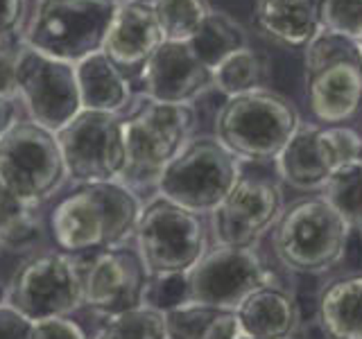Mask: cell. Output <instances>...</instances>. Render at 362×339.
Segmentation results:
<instances>
[{"label": "cell", "instance_id": "1", "mask_svg": "<svg viewBox=\"0 0 362 339\" xmlns=\"http://www.w3.org/2000/svg\"><path fill=\"white\" fill-rule=\"evenodd\" d=\"M136 192L120 181L79 184L50 215V233L64 254L82 256L124 246L141 218Z\"/></svg>", "mask_w": 362, "mask_h": 339}, {"label": "cell", "instance_id": "2", "mask_svg": "<svg viewBox=\"0 0 362 339\" xmlns=\"http://www.w3.org/2000/svg\"><path fill=\"white\" fill-rule=\"evenodd\" d=\"M197 113L190 105H163L141 95L124 116V170L120 184L136 188L156 186L168 163L190 143Z\"/></svg>", "mask_w": 362, "mask_h": 339}, {"label": "cell", "instance_id": "3", "mask_svg": "<svg viewBox=\"0 0 362 339\" xmlns=\"http://www.w3.org/2000/svg\"><path fill=\"white\" fill-rule=\"evenodd\" d=\"M299 124V111L288 97L258 88L226 97L215 116V138L238 161H276Z\"/></svg>", "mask_w": 362, "mask_h": 339}, {"label": "cell", "instance_id": "4", "mask_svg": "<svg viewBox=\"0 0 362 339\" xmlns=\"http://www.w3.org/2000/svg\"><path fill=\"white\" fill-rule=\"evenodd\" d=\"M118 0H39L21 39L32 50L79 64L102 52Z\"/></svg>", "mask_w": 362, "mask_h": 339}, {"label": "cell", "instance_id": "5", "mask_svg": "<svg viewBox=\"0 0 362 339\" xmlns=\"http://www.w3.org/2000/svg\"><path fill=\"white\" fill-rule=\"evenodd\" d=\"M305 97L320 124H344L362 109L360 45L331 32H320L303 48Z\"/></svg>", "mask_w": 362, "mask_h": 339}, {"label": "cell", "instance_id": "6", "mask_svg": "<svg viewBox=\"0 0 362 339\" xmlns=\"http://www.w3.org/2000/svg\"><path fill=\"white\" fill-rule=\"evenodd\" d=\"M351 229L322 195L294 201L274 226V254L299 274H324L344 258Z\"/></svg>", "mask_w": 362, "mask_h": 339}, {"label": "cell", "instance_id": "7", "mask_svg": "<svg viewBox=\"0 0 362 339\" xmlns=\"http://www.w3.org/2000/svg\"><path fill=\"white\" fill-rule=\"evenodd\" d=\"M240 177V161L215 136H192L158 177L156 190L177 206L204 215L220 206Z\"/></svg>", "mask_w": 362, "mask_h": 339}, {"label": "cell", "instance_id": "8", "mask_svg": "<svg viewBox=\"0 0 362 339\" xmlns=\"http://www.w3.org/2000/svg\"><path fill=\"white\" fill-rule=\"evenodd\" d=\"M68 177L57 133L34 120H14L0 133V184L39 208Z\"/></svg>", "mask_w": 362, "mask_h": 339}, {"label": "cell", "instance_id": "9", "mask_svg": "<svg viewBox=\"0 0 362 339\" xmlns=\"http://www.w3.org/2000/svg\"><path fill=\"white\" fill-rule=\"evenodd\" d=\"M136 242L150 276L188 274L209 249V233L202 215L154 197L141 208Z\"/></svg>", "mask_w": 362, "mask_h": 339}, {"label": "cell", "instance_id": "10", "mask_svg": "<svg viewBox=\"0 0 362 339\" xmlns=\"http://www.w3.org/2000/svg\"><path fill=\"white\" fill-rule=\"evenodd\" d=\"M5 303L34 323L73 314L84 305L79 260L64 251L25 260L11 276Z\"/></svg>", "mask_w": 362, "mask_h": 339}, {"label": "cell", "instance_id": "11", "mask_svg": "<svg viewBox=\"0 0 362 339\" xmlns=\"http://www.w3.org/2000/svg\"><path fill=\"white\" fill-rule=\"evenodd\" d=\"M362 136L346 124H299L276 156L279 177L294 190L322 192L337 170L360 163Z\"/></svg>", "mask_w": 362, "mask_h": 339}, {"label": "cell", "instance_id": "12", "mask_svg": "<svg viewBox=\"0 0 362 339\" xmlns=\"http://www.w3.org/2000/svg\"><path fill=\"white\" fill-rule=\"evenodd\" d=\"M57 141L66 172L77 184L120 181L127 158L122 113L82 109L57 131Z\"/></svg>", "mask_w": 362, "mask_h": 339}, {"label": "cell", "instance_id": "13", "mask_svg": "<svg viewBox=\"0 0 362 339\" xmlns=\"http://www.w3.org/2000/svg\"><path fill=\"white\" fill-rule=\"evenodd\" d=\"M188 303L235 310L249 294L272 285V274L254 246L215 244L188 271Z\"/></svg>", "mask_w": 362, "mask_h": 339}, {"label": "cell", "instance_id": "14", "mask_svg": "<svg viewBox=\"0 0 362 339\" xmlns=\"http://www.w3.org/2000/svg\"><path fill=\"white\" fill-rule=\"evenodd\" d=\"M16 90L32 120L54 133L82 111L75 64L32 50L25 43L16 61Z\"/></svg>", "mask_w": 362, "mask_h": 339}, {"label": "cell", "instance_id": "15", "mask_svg": "<svg viewBox=\"0 0 362 339\" xmlns=\"http://www.w3.org/2000/svg\"><path fill=\"white\" fill-rule=\"evenodd\" d=\"M283 210V190L274 179L243 174L226 199L211 213L215 242L256 246L260 237L276 226Z\"/></svg>", "mask_w": 362, "mask_h": 339}, {"label": "cell", "instance_id": "16", "mask_svg": "<svg viewBox=\"0 0 362 339\" xmlns=\"http://www.w3.org/2000/svg\"><path fill=\"white\" fill-rule=\"evenodd\" d=\"M82 278L84 305L90 312L111 319L141 308L150 274L136 249L113 246L93 254L82 267Z\"/></svg>", "mask_w": 362, "mask_h": 339}, {"label": "cell", "instance_id": "17", "mask_svg": "<svg viewBox=\"0 0 362 339\" xmlns=\"http://www.w3.org/2000/svg\"><path fill=\"white\" fill-rule=\"evenodd\" d=\"M141 95L163 105H190L213 88V71L204 66L188 43L163 41L139 77Z\"/></svg>", "mask_w": 362, "mask_h": 339}, {"label": "cell", "instance_id": "18", "mask_svg": "<svg viewBox=\"0 0 362 339\" xmlns=\"http://www.w3.org/2000/svg\"><path fill=\"white\" fill-rule=\"evenodd\" d=\"M161 43L163 34L152 5L118 3L102 52L136 88L145 64Z\"/></svg>", "mask_w": 362, "mask_h": 339}, {"label": "cell", "instance_id": "19", "mask_svg": "<svg viewBox=\"0 0 362 339\" xmlns=\"http://www.w3.org/2000/svg\"><path fill=\"white\" fill-rule=\"evenodd\" d=\"M243 335L254 339H290L299 321L297 303L279 285H265L235 308Z\"/></svg>", "mask_w": 362, "mask_h": 339}, {"label": "cell", "instance_id": "20", "mask_svg": "<svg viewBox=\"0 0 362 339\" xmlns=\"http://www.w3.org/2000/svg\"><path fill=\"white\" fill-rule=\"evenodd\" d=\"M254 23L263 37L288 48H305L322 32L315 0H256Z\"/></svg>", "mask_w": 362, "mask_h": 339}, {"label": "cell", "instance_id": "21", "mask_svg": "<svg viewBox=\"0 0 362 339\" xmlns=\"http://www.w3.org/2000/svg\"><path fill=\"white\" fill-rule=\"evenodd\" d=\"M82 109L122 113L129 107L134 88L105 52H95L75 64Z\"/></svg>", "mask_w": 362, "mask_h": 339}, {"label": "cell", "instance_id": "22", "mask_svg": "<svg viewBox=\"0 0 362 339\" xmlns=\"http://www.w3.org/2000/svg\"><path fill=\"white\" fill-rule=\"evenodd\" d=\"M317 314L328 339H362V276H344L326 285Z\"/></svg>", "mask_w": 362, "mask_h": 339}, {"label": "cell", "instance_id": "23", "mask_svg": "<svg viewBox=\"0 0 362 339\" xmlns=\"http://www.w3.org/2000/svg\"><path fill=\"white\" fill-rule=\"evenodd\" d=\"M165 316L168 339H240L243 328L235 310L184 303Z\"/></svg>", "mask_w": 362, "mask_h": 339}, {"label": "cell", "instance_id": "24", "mask_svg": "<svg viewBox=\"0 0 362 339\" xmlns=\"http://www.w3.org/2000/svg\"><path fill=\"white\" fill-rule=\"evenodd\" d=\"M190 50L197 54V59L215 71L224 59L247 45V34L235 18L224 11H209L206 18L195 32V37L188 41Z\"/></svg>", "mask_w": 362, "mask_h": 339}, {"label": "cell", "instance_id": "25", "mask_svg": "<svg viewBox=\"0 0 362 339\" xmlns=\"http://www.w3.org/2000/svg\"><path fill=\"white\" fill-rule=\"evenodd\" d=\"M267 79L269 59L263 52L245 45L243 50L233 52L213 71V88H218L226 97H233L265 88Z\"/></svg>", "mask_w": 362, "mask_h": 339}, {"label": "cell", "instance_id": "26", "mask_svg": "<svg viewBox=\"0 0 362 339\" xmlns=\"http://www.w3.org/2000/svg\"><path fill=\"white\" fill-rule=\"evenodd\" d=\"M163 41L188 43L209 14L206 0H156L152 5Z\"/></svg>", "mask_w": 362, "mask_h": 339}, {"label": "cell", "instance_id": "27", "mask_svg": "<svg viewBox=\"0 0 362 339\" xmlns=\"http://www.w3.org/2000/svg\"><path fill=\"white\" fill-rule=\"evenodd\" d=\"M322 197L339 213L351 231H362V163L337 170L324 186Z\"/></svg>", "mask_w": 362, "mask_h": 339}, {"label": "cell", "instance_id": "28", "mask_svg": "<svg viewBox=\"0 0 362 339\" xmlns=\"http://www.w3.org/2000/svg\"><path fill=\"white\" fill-rule=\"evenodd\" d=\"M34 210L0 184V244L18 249L39 240L41 224Z\"/></svg>", "mask_w": 362, "mask_h": 339}, {"label": "cell", "instance_id": "29", "mask_svg": "<svg viewBox=\"0 0 362 339\" xmlns=\"http://www.w3.org/2000/svg\"><path fill=\"white\" fill-rule=\"evenodd\" d=\"M93 339H168L163 312L141 305L132 312L111 316Z\"/></svg>", "mask_w": 362, "mask_h": 339}, {"label": "cell", "instance_id": "30", "mask_svg": "<svg viewBox=\"0 0 362 339\" xmlns=\"http://www.w3.org/2000/svg\"><path fill=\"white\" fill-rule=\"evenodd\" d=\"M315 11L322 32L356 43L362 39V0H315Z\"/></svg>", "mask_w": 362, "mask_h": 339}, {"label": "cell", "instance_id": "31", "mask_svg": "<svg viewBox=\"0 0 362 339\" xmlns=\"http://www.w3.org/2000/svg\"><path fill=\"white\" fill-rule=\"evenodd\" d=\"M184 303H188V276L186 274L150 276L145 287L143 305L165 314Z\"/></svg>", "mask_w": 362, "mask_h": 339}, {"label": "cell", "instance_id": "32", "mask_svg": "<svg viewBox=\"0 0 362 339\" xmlns=\"http://www.w3.org/2000/svg\"><path fill=\"white\" fill-rule=\"evenodd\" d=\"M23 48V39L0 41V100L14 102L16 90V61Z\"/></svg>", "mask_w": 362, "mask_h": 339}, {"label": "cell", "instance_id": "33", "mask_svg": "<svg viewBox=\"0 0 362 339\" xmlns=\"http://www.w3.org/2000/svg\"><path fill=\"white\" fill-rule=\"evenodd\" d=\"M25 0H0V41L21 39L25 28Z\"/></svg>", "mask_w": 362, "mask_h": 339}, {"label": "cell", "instance_id": "34", "mask_svg": "<svg viewBox=\"0 0 362 339\" xmlns=\"http://www.w3.org/2000/svg\"><path fill=\"white\" fill-rule=\"evenodd\" d=\"M32 339H86V335L77 323L64 316V319L37 321L32 328Z\"/></svg>", "mask_w": 362, "mask_h": 339}, {"label": "cell", "instance_id": "35", "mask_svg": "<svg viewBox=\"0 0 362 339\" xmlns=\"http://www.w3.org/2000/svg\"><path fill=\"white\" fill-rule=\"evenodd\" d=\"M34 321L23 316L11 305H0V339H32Z\"/></svg>", "mask_w": 362, "mask_h": 339}, {"label": "cell", "instance_id": "36", "mask_svg": "<svg viewBox=\"0 0 362 339\" xmlns=\"http://www.w3.org/2000/svg\"><path fill=\"white\" fill-rule=\"evenodd\" d=\"M14 122V102L0 100V133Z\"/></svg>", "mask_w": 362, "mask_h": 339}, {"label": "cell", "instance_id": "37", "mask_svg": "<svg viewBox=\"0 0 362 339\" xmlns=\"http://www.w3.org/2000/svg\"><path fill=\"white\" fill-rule=\"evenodd\" d=\"M118 3H136V5H154L156 0H118Z\"/></svg>", "mask_w": 362, "mask_h": 339}, {"label": "cell", "instance_id": "38", "mask_svg": "<svg viewBox=\"0 0 362 339\" xmlns=\"http://www.w3.org/2000/svg\"><path fill=\"white\" fill-rule=\"evenodd\" d=\"M5 299H7V292L3 285H0V305H5Z\"/></svg>", "mask_w": 362, "mask_h": 339}, {"label": "cell", "instance_id": "39", "mask_svg": "<svg viewBox=\"0 0 362 339\" xmlns=\"http://www.w3.org/2000/svg\"><path fill=\"white\" fill-rule=\"evenodd\" d=\"M358 45H360V54H362V39L358 41Z\"/></svg>", "mask_w": 362, "mask_h": 339}, {"label": "cell", "instance_id": "40", "mask_svg": "<svg viewBox=\"0 0 362 339\" xmlns=\"http://www.w3.org/2000/svg\"><path fill=\"white\" fill-rule=\"evenodd\" d=\"M240 339H254V337H247V335H243V337H240Z\"/></svg>", "mask_w": 362, "mask_h": 339}, {"label": "cell", "instance_id": "41", "mask_svg": "<svg viewBox=\"0 0 362 339\" xmlns=\"http://www.w3.org/2000/svg\"><path fill=\"white\" fill-rule=\"evenodd\" d=\"M360 163H362V158H360Z\"/></svg>", "mask_w": 362, "mask_h": 339}, {"label": "cell", "instance_id": "42", "mask_svg": "<svg viewBox=\"0 0 362 339\" xmlns=\"http://www.w3.org/2000/svg\"><path fill=\"white\" fill-rule=\"evenodd\" d=\"M0 246H3V244H0Z\"/></svg>", "mask_w": 362, "mask_h": 339}]
</instances>
